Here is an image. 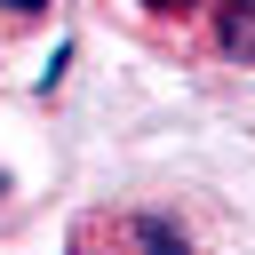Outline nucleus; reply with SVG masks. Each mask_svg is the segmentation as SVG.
<instances>
[{
    "label": "nucleus",
    "instance_id": "20e7f679",
    "mask_svg": "<svg viewBox=\"0 0 255 255\" xmlns=\"http://www.w3.org/2000/svg\"><path fill=\"white\" fill-rule=\"evenodd\" d=\"M0 8H16V16H40V8H48V0H0Z\"/></svg>",
    "mask_w": 255,
    "mask_h": 255
},
{
    "label": "nucleus",
    "instance_id": "39448f33",
    "mask_svg": "<svg viewBox=\"0 0 255 255\" xmlns=\"http://www.w3.org/2000/svg\"><path fill=\"white\" fill-rule=\"evenodd\" d=\"M0 191H8V175H0Z\"/></svg>",
    "mask_w": 255,
    "mask_h": 255
},
{
    "label": "nucleus",
    "instance_id": "f257e3e1",
    "mask_svg": "<svg viewBox=\"0 0 255 255\" xmlns=\"http://www.w3.org/2000/svg\"><path fill=\"white\" fill-rule=\"evenodd\" d=\"M120 231H128L135 255H191V239H183L167 215H120Z\"/></svg>",
    "mask_w": 255,
    "mask_h": 255
},
{
    "label": "nucleus",
    "instance_id": "7ed1b4c3",
    "mask_svg": "<svg viewBox=\"0 0 255 255\" xmlns=\"http://www.w3.org/2000/svg\"><path fill=\"white\" fill-rule=\"evenodd\" d=\"M199 0H143V16H191Z\"/></svg>",
    "mask_w": 255,
    "mask_h": 255
},
{
    "label": "nucleus",
    "instance_id": "f03ea898",
    "mask_svg": "<svg viewBox=\"0 0 255 255\" xmlns=\"http://www.w3.org/2000/svg\"><path fill=\"white\" fill-rule=\"evenodd\" d=\"M223 48L255 56V0H223Z\"/></svg>",
    "mask_w": 255,
    "mask_h": 255
}]
</instances>
